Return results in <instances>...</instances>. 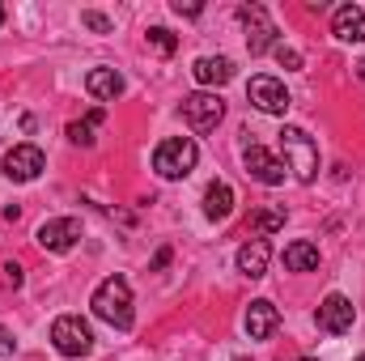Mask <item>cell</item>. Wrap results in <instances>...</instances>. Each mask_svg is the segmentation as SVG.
<instances>
[{
  "mask_svg": "<svg viewBox=\"0 0 365 361\" xmlns=\"http://www.w3.org/2000/svg\"><path fill=\"white\" fill-rule=\"evenodd\" d=\"M90 306L102 323H110V327H119V332H128L132 319H136V315H132V285H128L123 276H106V280L93 289Z\"/></svg>",
  "mask_w": 365,
  "mask_h": 361,
  "instance_id": "obj_1",
  "label": "cell"
},
{
  "mask_svg": "<svg viewBox=\"0 0 365 361\" xmlns=\"http://www.w3.org/2000/svg\"><path fill=\"white\" fill-rule=\"evenodd\" d=\"M280 153H284V166L293 171L297 183H314L319 179V145L306 128H293L284 123L280 128Z\"/></svg>",
  "mask_w": 365,
  "mask_h": 361,
  "instance_id": "obj_2",
  "label": "cell"
},
{
  "mask_svg": "<svg viewBox=\"0 0 365 361\" xmlns=\"http://www.w3.org/2000/svg\"><path fill=\"white\" fill-rule=\"evenodd\" d=\"M195 162H200V149H195L191 136H170V141H162V145L153 149V171L170 183L187 179V175L195 171Z\"/></svg>",
  "mask_w": 365,
  "mask_h": 361,
  "instance_id": "obj_3",
  "label": "cell"
},
{
  "mask_svg": "<svg viewBox=\"0 0 365 361\" xmlns=\"http://www.w3.org/2000/svg\"><path fill=\"white\" fill-rule=\"evenodd\" d=\"M51 345L60 357H90L93 353V332L81 315H60L51 323Z\"/></svg>",
  "mask_w": 365,
  "mask_h": 361,
  "instance_id": "obj_4",
  "label": "cell"
},
{
  "mask_svg": "<svg viewBox=\"0 0 365 361\" xmlns=\"http://www.w3.org/2000/svg\"><path fill=\"white\" fill-rule=\"evenodd\" d=\"M221 115H225V102H221L217 93L200 90V93H191V98H182V123H187L195 136L212 132V128L221 123Z\"/></svg>",
  "mask_w": 365,
  "mask_h": 361,
  "instance_id": "obj_5",
  "label": "cell"
},
{
  "mask_svg": "<svg viewBox=\"0 0 365 361\" xmlns=\"http://www.w3.org/2000/svg\"><path fill=\"white\" fill-rule=\"evenodd\" d=\"M0 166H4V179L9 183H34L47 171V158H43L38 145H13Z\"/></svg>",
  "mask_w": 365,
  "mask_h": 361,
  "instance_id": "obj_6",
  "label": "cell"
},
{
  "mask_svg": "<svg viewBox=\"0 0 365 361\" xmlns=\"http://www.w3.org/2000/svg\"><path fill=\"white\" fill-rule=\"evenodd\" d=\"M38 247L43 251H51V255H64V251H73L77 243H81V221L77 217H51V221H43L38 225Z\"/></svg>",
  "mask_w": 365,
  "mask_h": 361,
  "instance_id": "obj_7",
  "label": "cell"
},
{
  "mask_svg": "<svg viewBox=\"0 0 365 361\" xmlns=\"http://www.w3.org/2000/svg\"><path fill=\"white\" fill-rule=\"evenodd\" d=\"M238 21L247 26V47H251V56H264L276 43V26H272V17H268L264 4H242V9H238Z\"/></svg>",
  "mask_w": 365,
  "mask_h": 361,
  "instance_id": "obj_8",
  "label": "cell"
},
{
  "mask_svg": "<svg viewBox=\"0 0 365 361\" xmlns=\"http://www.w3.org/2000/svg\"><path fill=\"white\" fill-rule=\"evenodd\" d=\"M353 319H357V306H353L344 293H327V298L319 302V315H314V323H319L323 332H331V336L353 332Z\"/></svg>",
  "mask_w": 365,
  "mask_h": 361,
  "instance_id": "obj_9",
  "label": "cell"
},
{
  "mask_svg": "<svg viewBox=\"0 0 365 361\" xmlns=\"http://www.w3.org/2000/svg\"><path fill=\"white\" fill-rule=\"evenodd\" d=\"M247 98H251V106L255 111H264V115H284L289 111V90L276 81V77H251V86H247Z\"/></svg>",
  "mask_w": 365,
  "mask_h": 361,
  "instance_id": "obj_10",
  "label": "cell"
},
{
  "mask_svg": "<svg viewBox=\"0 0 365 361\" xmlns=\"http://www.w3.org/2000/svg\"><path fill=\"white\" fill-rule=\"evenodd\" d=\"M242 166H247V175L255 183H264V187H276V183H284V162H276L272 153L264 149V145H242Z\"/></svg>",
  "mask_w": 365,
  "mask_h": 361,
  "instance_id": "obj_11",
  "label": "cell"
},
{
  "mask_svg": "<svg viewBox=\"0 0 365 361\" xmlns=\"http://www.w3.org/2000/svg\"><path fill=\"white\" fill-rule=\"evenodd\" d=\"M242 327H247V336H251V340H268L276 327H280V310H276L268 298H259V302H251V306H247Z\"/></svg>",
  "mask_w": 365,
  "mask_h": 361,
  "instance_id": "obj_12",
  "label": "cell"
},
{
  "mask_svg": "<svg viewBox=\"0 0 365 361\" xmlns=\"http://www.w3.org/2000/svg\"><path fill=\"white\" fill-rule=\"evenodd\" d=\"M191 77H195L200 86H208V90L230 86V81H234V60H225V56H200L195 68H191Z\"/></svg>",
  "mask_w": 365,
  "mask_h": 361,
  "instance_id": "obj_13",
  "label": "cell"
},
{
  "mask_svg": "<svg viewBox=\"0 0 365 361\" xmlns=\"http://www.w3.org/2000/svg\"><path fill=\"white\" fill-rule=\"evenodd\" d=\"M331 30L340 43H365V9L361 4H340L331 17Z\"/></svg>",
  "mask_w": 365,
  "mask_h": 361,
  "instance_id": "obj_14",
  "label": "cell"
},
{
  "mask_svg": "<svg viewBox=\"0 0 365 361\" xmlns=\"http://www.w3.org/2000/svg\"><path fill=\"white\" fill-rule=\"evenodd\" d=\"M268 260H272L268 238H251V243L238 251V272L251 276V280H259V276H268Z\"/></svg>",
  "mask_w": 365,
  "mask_h": 361,
  "instance_id": "obj_15",
  "label": "cell"
},
{
  "mask_svg": "<svg viewBox=\"0 0 365 361\" xmlns=\"http://www.w3.org/2000/svg\"><path fill=\"white\" fill-rule=\"evenodd\" d=\"M234 213V187L221 179H212L208 187H204V217L208 221H225Z\"/></svg>",
  "mask_w": 365,
  "mask_h": 361,
  "instance_id": "obj_16",
  "label": "cell"
},
{
  "mask_svg": "<svg viewBox=\"0 0 365 361\" xmlns=\"http://www.w3.org/2000/svg\"><path fill=\"white\" fill-rule=\"evenodd\" d=\"M86 90H90V98H98V102H115V98L123 93V77H119L115 68H90Z\"/></svg>",
  "mask_w": 365,
  "mask_h": 361,
  "instance_id": "obj_17",
  "label": "cell"
},
{
  "mask_svg": "<svg viewBox=\"0 0 365 361\" xmlns=\"http://www.w3.org/2000/svg\"><path fill=\"white\" fill-rule=\"evenodd\" d=\"M284 268L289 272H314L319 268V247L306 243V238L289 243V247H284Z\"/></svg>",
  "mask_w": 365,
  "mask_h": 361,
  "instance_id": "obj_18",
  "label": "cell"
},
{
  "mask_svg": "<svg viewBox=\"0 0 365 361\" xmlns=\"http://www.w3.org/2000/svg\"><path fill=\"white\" fill-rule=\"evenodd\" d=\"M251 230H255V238H268L276 230H284V208H264V213H255V217H251Z\"/></svg>",
  "mask_w": 365,
  "mask_h": 361,
  "instance_id": "obj_19",
  "label": "cell"
},
{
  "mask_svg": "<svg viewBox=\"0 0 365 361\" xmlns=\"http://www.w3.org/2000/svg\"><path fill=\"white\" fill-rule=\"evenodd\" d=\"M98 123H102V111H90L86 119L68 123V141H73V145H86V149H90V145H93V128H98Z\"/></svg>",
  "mask_w": 365,
  "mask_h": 361,
  "instance_id": "obj_20",
  "label": "cell"
},
{
  "mask_svg": "<svg viewBox=\"0 0 365 361\" xmlns=\"http://www.w3.org/2000/svg\"><path fill=\"white\" fill-rule=\"evenodd\" d=\"M149 43H153L162 56H175V47H179V43H175V34H170L166 26H153V30H149Z\"/></svg>",
  "mask_w": 365,
  "mask_h": 361,
  "instance_id": "obj_21",
  "label": "cell"
},
{
  "mask_svg": "<svg viewBox=\"0 0 365 361\" xmlns=\"http://www.w3.org/2000/svg\"><path fill=\"white\" fill-rule=\"evenodd\" d=\"M276 60H280V64H284V68H302V56H297V51H293V47H284V43H280V47H276Z\"/></svg>",
  "mask_w": 365,
  "mask_h": 361,
  "instance_id": "obj_22",
  "label": "cell"
},
{
  "mask_svg": "<svg viewBox=\"0 0 365 361\" xmlns=\"http://www.w3.org/2000/svg\"><path fill=\"white\" fill-rule=\"evenodd\" d=\"M81 21H86L90 30H98V34H106V30H110V17H102V13H81Z\"/></svg>",
  "mask_w": 365,
  "mask_h": 361,
  "instance_id": "obj_23",
  "label": "cell"
},
{
  "mask_svg": "<svg viewBox=\"0 0 365 361\" xmlns=\"http://www.w3.org/2000/svg\"><path fill=\"white\" fill-rule=\"evenodd\" d=\"M13 349H17L13 332H4V327H0V357H13Z\"/></svg>",
  "mask_w": 365,
  "mask_h": 361,
  "instance_id": "obj_24",
  "label": "cell"
},
{
  "mask_svg": "<svg viewBox=\"0 0 365 361\" xmlns=\"http://www.w3.org/2000/svg\"><path fill=\"white\" fill-rule=\"evenodd\" d=\"M175 13H179V17H200L204 4H182V0H175Z\"/></svg>",
  "mask_w": 365,
  "mask_h": 361,
  "instance_id": "obj_25",
  "label": "cell"
},
{
  "mask_svg": "<svg viewBox=\"0 0 365 361\" xmlns=\"http://www.w3.org/2000/svg\"><path fill=\"white\" fill-rule=\"evenodd\" d=\"M4 276H9V285H13V289L21 285V268H17V264H4Z\"/></svg>",
  "mask_w": 365,
  "mask_h": 361,
  "instance_id": "obj_26",
  "label": "cell"
},
{
  "mask_svg": "<svg viewBox=\"0 0 365 361\" xmlns=\"http://www.w3.org/2000/svg\"><path fill=\"white\" fill-rule=\"evenodd\" d=\"M357 77H361V81H365V60H361V64H357Z\"/></svg>",
  "mask_w": 365,
  "mask_h": 361,
  "instance_id": "obj_27",
  "label": "cell"
},
{
  "mask_svg": "<svg viewBox=\"0 0 365 361\" xmlns=\"http://www.w3.org/2000/svg\"><path fill=\"white\" fill-rule=\"evenodd\" d=\"M0 21H4V4H0Z\"/></svg>",
  "mask_w": 365,
  "mask_h": 361,
  "instance_id": "obj_28",
  "label": "cell"
},
{
  "mask_svg": "<svg viewBox=\"0 0 365 361\" xmlns=\"http://www.w3.org/2000/svg\"><path fill=\"white\" fill-rule=\"evenodd\" d=\"M297 361H314V357H297Z\"/></svg>",
  "mask_w": 365,
  "mask_h": 361,
  "instance_id": "obj_29",
  "label": "cell"
},
{
  "mask_svg": "<svg viewBox=\"0 0 365 361\" xmlns=\"http://www.w3.org/2000/svg\"><path fill=\"white\" fill-rule=\"evenodd\" d=\"M234 361H247V357H234Z\"/></svg>",
  "mask_w": 365,
  "mask_h": 361,
  "instance_id": "obj_30",
  "label": "cell"
},
{
  "mask_svg": "<svg viewBox=\"0 0 365 361\" xmlns=\"http://www.w3.org/2000/svg\"><path fill=\"white\" fill-rule=\"evenodd\" d=\"M357 361H365V353H361V357H357Z\"/></svg>",
  "mask_w": 365,
  "mask_h": 361,
  "instance_id": "obj_31",
  "label": "cell"
}]
</instances>
